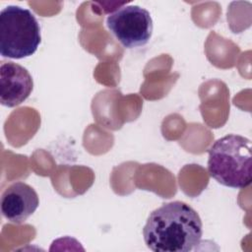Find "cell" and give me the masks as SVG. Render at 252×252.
I'll list each match as a JSON object with an SVG mask.
<instances>
[{"label":"cell","mask_w":252,"mask_h":252,"mask_svg":"<svg viewBox=\"0 0 252 252\" xmlns=\"http://www.w3.org/2000/svg\"><path fill=\"white\" fill-rule=\"evenodd\" d=\"M106 26L115 38L126 48L147 44L153 33V20L146 9L127 5L111 13Z\"/></svg>","instance_id":"4"},{"label":"cell","mask_w":252,"mask_h":252,"mask_svg":"<svg viewBox=\"0 0 252 252\" xmlns=\"http://www.w3.org/2000/svg\"><path fill=\"white\" fill-rule=\"evenodd\" d=\"M198 213L181 201L153 211L143 228L146 245L155 252H189L201 241L203 229Z\"/></svg>","instance_id":"1"},{"label":"cell","mask_w":252,"mask_h":252,"mask_svg":"<svg viewBox=\"0 0 252 252\" xmlns=\"http://www.w3.org/2000/svg\"><path fill=\"white\" fill-rule=\"evenodd\" d=\"M39 205L35 190L25 182L8 186L1 196V212L13 223H22L32 216Z\"/></svg>","instance_id":"6"},{"label":"cell","mask_w":252,"mask_h":252,"mask_svg":"<svg viewBox=\"0 0 252 252\" xmlns=\"http://www.w3.org/2000/svg\"><path fill=\"white\" fill-rule=\"evenodd\" d=\"M33 81L29 71L14 62L0 65V102L7 107H15L24 102L32 94Z\"/></svg>","instance_id":"5"},{"label":"cell","mask_w":252,"mask_h":252,"mask_svg":"<svg viewBox=\"0 0 252 252\" xmlns=\"http://www.w3.org/2000/svg\"><path fill=\"white\" fill-rule=\"evenodd\" d=\"M40 41L39 24L29 9L9 5L0 12V53L3 57H29L36 51Z\"/></svg>","instance_id":"3"},{"label":"cell","mask_w":252,"mask_h":252,"mask_svg":"<svg viewBox=\"0 0 252 252\" xmlns=\"http://www.w3.org/2000/svg\"><path fill=\"white\" fill-rule=\"evenodd\" d=\"M251 141L228 134L218 139L209 151L208 171L220 184L242 189L252 181Z\"/></svg>","instance_id":"2"}]
</instances>
